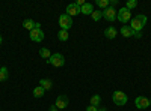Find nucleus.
Masks as SVG:
<instances>
[{
  "mask_svg": "<svg viewBox=\"0 0 151 111\" xmlns=\"http://www.w3.org/2000/svg\"><path fill=\"white\" fill-rule=\"evenodd\" d=\"M95 5H97L100 9H106V8L110 6V0H97Z\"/></svg>",
  "mask_w": 151,
  "mask_h": 111,
  "instance_id": "nucleus-18",
  "label": "nucleus"
},
{
  "mask_svg": "<svg viewBox=\"0 0 151 111\" xmlns=\"http://www.w3.org/2000/svg\"><path fill=\"white\" fill-rule=\"evenodd\" d=\"M115 5H118V0H110V8H113Z\"/></svg>",
  "mask_w": 151,
  "mask_h": 111,
  "instance_id": "nucleus-26",
  "label": "nucleus"
},
{
  "mask_svg": "<svg viewBox=\"0 0 151 111\" xmlns=\"http://www.w3.org/2000/svg\"><path fill=\"white\" fill-rule=\"evenodd\" d=\"M2 42H3V36L0 35V45H2Z\"/></svg>",
  "mask_w": 151,
  "mask_h": 111,
  "instance_id": "nucleus-29",
  "label": "nucleus"
},
{
  "mask_svg": "<svg viewBox=\"0 0 151 111\" xmlns=\"http://www.w3.org/2000/svg\"><path fill=\"white\" fill-rule=\"evenodd\" d=\"M68 104H70L68 96H65V95L58 96V98H56V102H55L56 108H58V110H60V111H64V108H67V107H68Z\"/></svg>",
  "mask_w": 151,
  "mask_h": 111,
  "instance_id": "nucleus-6",
  "label": "nucleus"
},
{
  "mask_svg": "<svg viewBox=\"0 0 151 111\" xmlns=\"http://www.w3.org/2000/svg\"><path fill=\"white\" fill-rule=\"evenodd\" d=\"M44 32L41 30V29H33L32 32H30V39L33 41V42H41V41H44Z\"/></svg>",
  "mask_w": 151,
  "mask_h": 111,
  "instance_id": "nucleus-9",
  "label": "nucleus"
},
{
  "mask_svg": "<svg viewBox=\"0 0 151 111\" xmlns=\"http://www.w3.org/2000/svg\"><path fill=\"white\" fill-rule=\"evenodd\" d=\"M40 86L44 89V90H52V87H53V83H52V80H47V78H42V80H40Z\"/></svg>",
  "mask_w": 151,
  "mask_h": 111,
  "instance_id": "nucleus-14",
  "label": "nucleus"
},
{
  "mask_svg": "<svg viewBox=\"0 0 151 111\" xmlns=\"http://www.w3.org/2000/svg\"><path fill=\"white\" fill-rule=\"evenodd\" d=\"M137 6V2H136V0H129V2L127 3H125V8H127L129 11H132V9H134Z\"/></svg>",
  "mask_w": 151,
  "mask_h": 111,
  "instance_id": "nucleus-23",
  "label": "nucleus"
},
{
  "mask_svg": "<svg viewBox=\"0 0 151 111\" xmlns=\"http://www.w3.org/2000/svg\"><path fill=\"white\" fill-rule=\"evenodd\" d=\"M9 77V72H8V68L3 66V68H0V81H6Z\"/></svg>",
  "mask_w": 151,
  "mask_h": 111,
  "instance_id": "nucleus-19",
  "label": "nucleus"
},
{
  "mask_svg": "<svg viewBox=\"0 0 151 111\" xmlns=\"http://www.w3.org/2000/svg\"><path fill=\"white\" fill-rule=\"evenodd\" d=\"M44 93H45V90L41 87V86H36V87L33 89V96H35V98H42Z\"/></svg>",
  "mask_w": 151,
  "mask_h": 111,
  "instance_id": "nucleus-17",
  "label": "nucleus"
},
{
  "mask_svg": "<svg viewBox=\"0 0 151 111\" xmlns=\"http://www.w3.org/2000/svg\"><path fill=\"white\" fill-rule=\"evenodd\" d=\"M119 32H121V35L124 36V38H132L133 33H134V32L132 30V27H130V26H122Z\"/></svg>",
  "mask_w": 151,
  "mask_h": 111,
  "instance_id": "nucleus-12",
  "label": "nucleus"
},
{
  "mask_svg": "<svg viewBox=\"0 0 151 111\" xmlns=\"http://www.w3.org/2000/svg\"><path fill=\"white\" fill-rule=\"evenodd\" d=\"M40 56H41L42 59L48 60V59H50V56H52V53H50L48 48H41V50H40Z\"/></svg>",
  "mask_w": 151,
  "mask_h": 111,
  "instance_id": "nucleus-21",
  "label": "nucleus"
},
{
  "mask_svg": "<svg viewBox=\"0 0 151 111\" xmlns=\"http://www.w3.org/2000/svg\"><path fill=\"white\" fill-rule=\"evenodd\" d=\"M103 18L104 20H107V21H110V23H113L116 20V11L113 9V8H106L104 11H103Z\"/></svg>",
  "mask_w": 151,
  "mask_h": 111,
  "instance_id": "nucleus-8",
  "label": "nucleus"
},
{
  "mask_svg": "<svg viewBox=\"0 0 151 111\" xmlns=\"http://www.w3.org/2000/svg\"><path fill=\"white\" fill-rule=\"evenodd\" d=\"M48 111H59V110L56 108V105H50V108H48Z\"/></svg>",
  "mask_w": 151,
  "mask_h": 111,
  "instance_id": "nucleus-27",
  "label": "nucleus"
},
{
  "mask_svg": "<svg viewBox=\"0 0 151 111\" xmlns=\"http://www.w3.org/2000/svg\"><path fill=\"white\" fill-rule=\"evenodd\" d=\"M116 33H118V30L115 27H107L104 30V36H106L107 39H115L116 38Z\"/></svg>",
  "mask_w": 151,
  "mask_h": 111,
  "instance_id": "nucleus-11",
  "label": "nucleus"
},
{
  "mask_svg": "<svg viewBox=\"0 0 151 111\" xmlns=\"http://www.w3.org/2000/svg\"><path fill=\"white\" fill-rule=\"evenodd\" d=\"M48 65H52V66H55V68H60V66H64L65 65V59H64V56H62L60 53H55V54H52L50 56V59L48 60H45Z\"/></svg>",
  "mask_w": 151,
  "mask_h": 111,
  "instance_id": "nucleus-2",
  "label": "nucleus"
},
{
  "mask_svg": "<svg viewBox=\"0 0 151 111\" xmlns=\"http://www.w3.org/2000/svg\"><path fill=\"white\" fill-rule=\"evenodd\" d=\"M86 111H98V107H94V105H89L86 108Z\"/></svg>",
  "mask_w": 151,
  "mask_h": 111,
  "instance_id": "nucleus-25",
  "label": "nucleus"
},
{
  "mask_svg": "<svg viewBox=\"0 0 151 111\" xmlns=\"http://www.w3.org/2000/svg\"><path fill=\"white\" fill-rule=\"evenodd\" d=\"M80 12H82V14H85V15H91L92 12H94V6H92L91 3H85V5L80 8Z\"/></svg>",
  "mask_w": 151,
  "mask_h": 111,
  "instance_id": "nucleus-13",
  "label": "nucleus"
},
{
  "mask_svg": "<svg viewBox=\"0 0 151 111\" xmlns=\"http://www.w3.org/2000/svg\"><path fill=\"white\" fill-rule=\"evenodd\" d=\"M112 101H113V104H115V105H118V107H122V105H125V104H127L129 98H127V95H125L124 92H119V90H116V92H113V95H112Z\"/></svg>",
  "mask_w": 151,
  "mask_h": 111,
  "instance_id": "nucleus-3",
  "label": "nucleus"
},
{
  "mask_svg": "<svg viewBox=\"0 0 151 111\" xmlns=\"http://www.w3.org/2000/svg\"><path fill=\"white\" fill-rule=\"evenodd\" d=\"M59 111H60V110H59Z\"/></svg>",
  "mask_w": 151,
  "mask_h": 111,
  "instance_id": "nucleus-31",
  "label": "nucleus"
},
{
  "mask_svg": "<svg viewBox=\"0 0 151 111\" xmlns=\"http://www.w3.org/2000/svg\"><path fill=\"white\" fill-rule=\"evenodd\" d=\"M116 20L118 21H121L122 24H125V23H129L130 20H132V11H129L127 8H121L119 11H116Z\"/></svg>",
  "mask_w": 151,
  "mask_h": 111,
  "instance_id": "nucleus-4",
  "label": "nucleus"
},
{
  "mask_svg": "<svg viewBox=\"0 0 151 111\" xmlns=\"http://www.w3.org/2000/svg\"><path fill=\"white\" fill-rule=\"evenodd\" d=\"M23 27L26 29V30H29V32H32V30L35 29V21H33V20H30V18L24 20V21H23Z\"/></svg>",
  "mask_w": 151,
  "mask_h": 111,
  "instance_id": "nucleus-15",
  "label": "nucleus"
},
{
  "mask_svg": "<svg viewBox=\"0 0 151 111\" xmlns=\"http://www.w3.org/2000/svg\"><path fill=\"white\" fill-rule=\"evenodd\" d=\"M68 38H70V35H68L67 30H59V33H58V39H59L60 42L68 41Z\"/></svg>",
  "mask_w": 151,
  "mask_h": 111,
  "instance_id": "nucleus-16",
  "label": "nucleus"
},
{
  "mask_svg": "<svg viewBox=\"0 0 151 111\" xmlns=\"http://www.w3.org/2000/svg\"><path fill=\"white\" fill-rule=\"evenodd\" d=\"M59 26H60V30H70L71 26H73V18L67 14H62L59 17Z\"/></svg>",
  "mask_w": 151,
  "mask_h": 111,
  "instance_id": "nucleus-5",
  "label": "nucleus"
},
{
  "mask_svg": "<svg viewBox=\"0 0 151 111\" xmlns=\"http://www.w3.org/2000/svg\"><path fill=\"white\" fill-rule=\"evenodd\" d=\"M145 24H147V17L145 15H136L130 23V27H132L133 32H142Z\"/></svg>",
  "mask_w": 151,
  "mask_h": 111,
  "instance_id": "nucleus-1",
  "label": "nucleus"
},
{
  "mask_svg": "<svg viewBox=\"0 0 151 111\" xmlns=\"http://www.w3.org/2000/svg\"><path fill=\"white\" fill-rule=\"evenodd\" d=\"M134 105H136V108H139V110H145V108H148L151 104H150L148 98H145V96H137L136 99H134Z\"/></svg>",
  "mask_w": 151,
  "mask_h": 111,
  "instance_id": "nucleus-7",
  "label": "nucleus"
},
{
  "mask_svg": "<svg viewBox=\"0 0 151 111\" xmlns=\"http://www.w3.org/2000/svg\"><path fill=\"white\" fill-rule=\"evenodd\" d=\"M98 111H106V110H98Z\"/></svg>",
  "mask_w": 151,
  "mask_h": 111,
  "instance_id": "nucleus-30",
  "label": "nucleus"
},
{
  "mask_svg": "<svg viewBox=\"0 0 151 111\" xmlns=\"http://www.w3.org/2000/svg\"><path fill=\"white\" fill-rule=\"evenodd\" d=\"M133 36H134L136 39H141V38H142V32H134Z\"/></svg>",
  "mask_w": 151,
  "mask_h": 111,
  "instance_id": "nucleus-24",
  "label": "nucleus"
},
{
  "mask_svg": "<svg viewBox=\"0 0 151 111\" xmlns=\"http://www.w3.org/2000/svg\"><path fill=\"white\" fill-rule=\"evenodd\" d=\"M35 29H41V24L40 23H35Z\"/></svg>",
  "mask_w": 151,
  "mask_h": 111,
  "instance_id": "nucleus-28",
  "label": "nucleus"
},
{
  "mask_svg": "<svg viewBox=\"0 0 151 111\" xmlns=\"http://www.w3.org/2000/svg\"><path fill=\"white\" fill-rule=\"evenodd\" d=\"M100 102H101V96H100V95H94V96L91 98V105L100 107Z\"/></svg>",
  "mask_w": 151,
  "mask_h": 111,
  "instance_id": "nucleus-22",
  "label": "nucleus"
},
{
  "mask_svg": "<svg viewBox=\"0 0 151 111\" xmlns=\"http://www.w3.org/2000/svg\"><path fill=\"white\" fill-rule=\"evenodd\" d=\"M67 15H70L71 18L73 17H76V15H79V14H82V12H80V8L77 6V5H76V3H70L68 6H67Z\"/></svg>",
  "mask_w": 151,
  "mask_h": 111,
  "instance_id": "nucleus-10",
  "label": "nucleus"
},
{
  "mask_svg": "<svg viewBox=\"0 0 151 111\" xmlns=\"http://www.w3.org/2000/svg\"><path fill=\"white\" fill-rule=\"evenodd\" d=\"M91 17H92L94 21H100V20L103 18V11H100V9L98 11H94L92 14H91Z\"/></svg>",
  "mask_w": 151,
  "mask_h": 111,
  "instance_id": "nucleus-20",
  "label": "nucleus"
}]
</instances>
